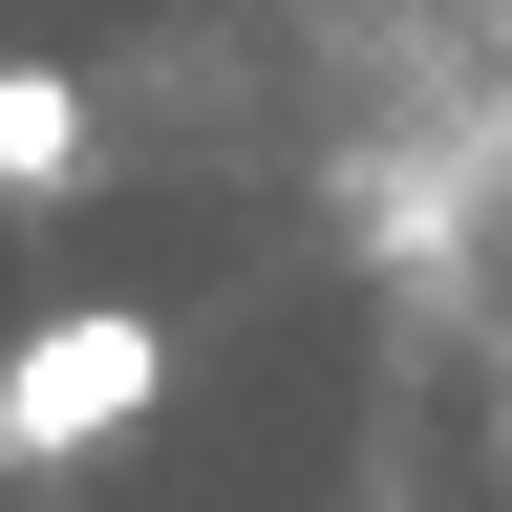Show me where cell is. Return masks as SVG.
I'll list each match as a JSON object with an SVG mask.
<instances>
[{
  "mask_svg": "<svg viewBox=\"0 0 512 512\" xmlns=\"http://www.w3.org/2000/svg\"><path fill=\"white\" fill-rule=\"evenodd\" d=\"M150 384H171V320L150 299H64V320H22V363H0V448L64 470V448L150 427Z\"/></svg>",
  "mask_w": 512,
  "mask_h": 512,
  "instance_id": "obj_1",
  "label": "cell"
},
{
  "mask_svg": "<svg viewBox=\"0 0 512 512\" xmlns=\"http://www.w3.org/2000/svg\"><path fill=\"white\" fill-rule=\"evenodd\" d=\"M64 192H86V86L0 64V214H64Z\"/></svg>",
  "mask_w": 512,
  "mask_h": 512,
  "instance_id": "obj_2",
  "label": "cell"
}]
</instances>
